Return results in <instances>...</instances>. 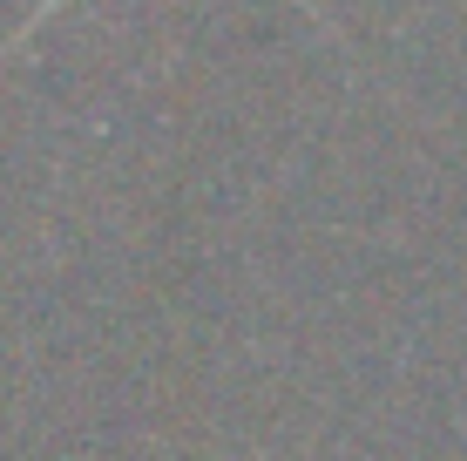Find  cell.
<instances>
[{
	"label": "cell",
	"mask_w": 467,
	"mask_h": 461,
	"mask_svg": "<svg viewBox=\"0 0 467 461\" xmlns=\"http://www.w3.org/2000/svg\"><path fill=\"white\" fill-rule=\"evenodd\" d=\"M61 7H68V0H41V7L27 14V21L14 27V35H7V47H0V55H14V47H27V41H35V27L47 21V14H61ZM298 7H305V14H318V0H298Z\"/></svg>",
	"instance_id": "obj_1"
}]
</instances>
